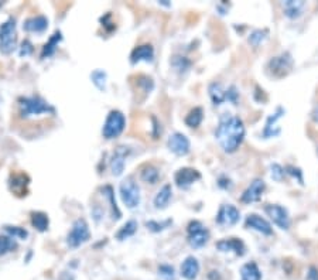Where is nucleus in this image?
<instances>
[{
    "mask_svg": "<svg viewBox=\"0 0 318 280\" xmlns=\"http://www.w3.org/2000/svg\"><path fill=\"white\" fill-rule=\"evenodd\" d=\"M245 137V126L238 116L225 113L216 126L215 139L225 153H235Z\"/></svg>",
    "mask_w": 318,
    "mask_h": 280,
    "instance_id": "obj_1",
    "label": "nucleus"
},
{
    "mask_svg": "<svg viewBox=\"0 0 318 280\" xmlns=\"http://www.w3.org/2000/svg\"><path fill=\"white\" fill-rule=\"evenodd\" d=\"M19 105V113L22 119H29L33 116H40V115H54L56 108L50 105L48 102L40 96V95H33V96H20L17 99Z\"/></svg>",
    "mask_w": 318,
    "mask_h": 280,
    "instance_id": "obj_2",
    "label": "nucleus"
},
{
    "mask_svg": "<svg viewBox=\"0 0 318 280\" xmlns=\"http://www.w3.org/2000/svg\"><path fill=\"white\" fill-rule=\"evenodd\" d=\"M126 127V118L123 113L117 109H114L108 113L106 116V121L103 124L102 127V135L105 139L108 140H112L116 139L123 133Z\"/></svg>",
    "mask_w": 318,
    "mask_h": 280,
    "instance_id": "obj_3",
    "label": "nucleus"
},
{
    "mask_svg": "<svg viewBox=\"0 0 318 280\" xmlns=\"http://www.w3.org/2000/svg\"><path fill=\"white\" fill-rule=\"evenodd\" d=\"M17 47V30L16 19L9 17L0 26V51L3 54H10Z\"/></svg>",
    "mask_w": 318,
    "mask_h": 280,
    "instance_id": "obj_4",
    "label": "nucleus"
},
{
    "mask_svg": "<svg viewBox=\"0 0 318 280\" xmlns=\"http://www.w3.org/2000/svg\"><path fill=\"white\" fill-rule=\"evenodd\" d=\"M89 239H91V231H89L88 222L84 218L75 219L71 226V231L67 235V245L71 249H77L81 245H84L85 242H88Z\"/></svg>",
    "mask_w": 318,
    "mask_h": 280,
    "instance_id": "obj_5",
    "label": "nucleus"
},
{
    "mask_svg": "<svg viewBox=\"0 0 318 280\" xmlns=\"http://www.w3.org/2000/svg\"><path fill=\"white\" fill-rule=\"evenodd\" d=\"M119 192L120 198L129 210H135L140 205V187L132 177H127L123 180L119 186Z\"/></svg>",
    "mask_w": 318,
    "mask_h": 280,
    "instance_id": "obj_6",
    "label": "nucleus"
},
{
    "mask_svg": "<svg viewBox=\"0 0 318 280\" xmlns=\"http://www.w3.org/2000/svg\"><path fill=\"white\" fill-rule=\"evenodd\" d=\"M187 234H188L187 236L188 244L194 249L205 247L209 239V231L200 221H191L187 226Z\"/></svg>",
    "mask_w": 318,
    "mask_h": 280,
    "instance_id": "obj_7",
    "label": "nucleus"
},
{
    "mask_svg": "<svg viewBox=\"0 0 318 280\" xmlns=\"http://www.w3.org/2000/svg\"><path fill=\"white\" fill-rule=\"evenodd\" d=\"M130 153H132V149L129 146L125 145L117 146L114 150L112 157H111V161H109V167H111V171H112V174H114L115 177H117V176H120L123 173L126 158L129 157Z\"/></svg>",
    "mask_w": 318,
    "mask_h": 280,
    "instance_id": "obj_8",
    "label": "nucleus"
},
{
    "mask_svg": "<svg viewBox=\"0 0 318 280\" xmlns=\"http://www.w3.org/2000/svg\"><path fill=\"white\" fill-rule=\"evenodd\" d=\"M239 219H240V213L232 204L221 205L219 211L216 214V224L221 226H232V225L238 224Z\"/></svg>",
    "mask_w": 318,
    "mask_h": 280,
    "instance_id": "obj_9",
    "label": "nucleus"
},
{
    "mask_svg": "<svg viewBox=\"0 0 318 280\" xmlns=\"http://www.w3.org/2000/svg\"><path fill=\"white\" fill-rule=\"evenodd\" d=\"M167 147L170 150L171 153H174L175 156H187L190 153V147H191V143L188 140V137L182 133H173V135L169 137L167 140Z\"/></svg>",
    "mask_w": 318,
    "mask_h": 280,
    "instance_id": "obj_10",
    "label": "nucleus"
},
{
    "mask_svg": "<svg viewBox=\"0 0 318 280\" xmlns=\"http://www.w3.org/2000/svg\"><path fill=\"white\" fill-rule=\"evenodd\" d=\"M264 211L267 213V215L270 217V219L279 228H282V229H289L290 228V217H289L287 210L283 208L282 205L269 204V205L264 207Z\"/></svg>",
    "mask_w": 318,
    "mask_h": 280,
    "instance_id": "obj_11",
    "label": "nucleus"
},
{
    "mask_svg": "<svg viewBox=\"0 0 318 280\" xmlns=\"http://www.w3.org/2000/svg\"><path fill=\"white\" fill-rule=\"evenodd\" d=\"M201 179V173L198 170L191 167H182L180 168L175 176H174V181L177 184L178 188H182V190H187L193 186L195 181Z\"/></svg>",
    "mask_w": 318,
    "mask_h": 280,
    "instance_id": "obj_12",
    "label": "nucleus"
},
{
    "mask_svg": "<svg viewBox=\"0 0 318 280\" xmlns=\"http://www.w3.org/2000/svg\"><path fill=\"white\" fill-rule=\"evenodd\" d=\"M29 186H30V177L26 173H13V174H10L9 188L14 195H17V197L27 195Z\"/></svg>",
    "mask_w": 318,
    "mask_h": 280,
    "instance_id": "obj_13",
    "label": "nucleus"
},
{
    "mask_svg": "<svg viewBox=\"0 0 318 280\" xmlns=\"http://www.w3.org/2000/svg\"><path fill=\"white\" fill-rule=\"evenodd\" d=\"M266 190V184L264 181L260 179L253 180L250 183V186L243 191L242 197H240V201L245 202V204H250V202H256L259 201L263 195V192Z\"/></svg>",
    "mask_w": 318,
    "mask_h": 280,
    "instance_id": "obj_14",
    "label": "nucleus"
},
{
    "mask_svg": "<svg viewBox=\"0 0 318 280\" xmlns=\"http://www.w3.org/2000/svg\"><path fill=\"white\" fill-rule=\"evenodd\" d=\"M153 62L154 61V48L151 44L137 45L130 53V64H139V62Z\"/></svg>",
    "mask_w": 318,
    "mask_h": 280,
    "instance_id": "obj_15",
    "label": "nucleus"
},
{
    "mask_svg": "<svg viewBox=\"0 0 318 280\" xmlns=\"http://www.w3.org/2000/svg\"><path fill=\"white\" fill-rule=\"evenodd\" d=\"M269 65L276 77H283L290 71V68L293 65V60L289 53H284L280 57H274Z\"/></svg>",
    "mask_w": 318,
    "mask_h": 280,
    "instance_id": "obj_16",
    "label": "nucleus"
},
{
    "mask_svg": "<svg viewBox=\"0 0 318 280\" xmlns=\"http://www.w3.org/2000/svg\"><path fill=\"white\" fill-rule=\"evenodd\" d=\"M246 226L250 229H255L258 232H260L263 235H273V228L272 225L269 224L264 218H261L256 214H250L246 218Z\"/></svg>",
    "mask_w": 318,
    "mask_h": 280,
    "instance_id": "obj_17",
    "label": "nucleus"
},
{
    "mask_svg": "<svg viewBox=\"0 0 318 280\" xmlns=\"http://www.w3.org/2000/svg\"><path fill=\"white\" fill-rule=\"evenodd\" d=\"M284 113H286V111H284L282 106H279L277 111L267 118L266 126H264V129H263V136H264L266 139H269V137H276V136L280 133V127L277 126V121L283 116Z\"/></svg>",
    "mask_w": 318,
    "mask_h": 280,
    "instance_id": "obj_18",
    "label": "nucleus"
},
{
    "mask_svg": "<svg viewBox=\"0 0 318 280\" xmlns=\"http://www.w3.org/2000/svg\"><path fill=\"white\" fill-rule=\"evenodd\" d=\"M216 249L221 252H235L238 256L245 255V244L238 238L222 239V241L216 242Z\"/></svg>",
    "mask_w": 318,
    "mask_h": 280,
    "instance_id": "obj_19",
    "label": "nucleus"
},
{
    "mask_svg": "<svg viewBox=\"0 0 318 280\" xmlns=\"http://www.w3.org/2000/svg\"><path fill=\"white\" fill-rule=\"evenodd\" d=\"M48 27V19L43 14L29 17L23 24V29L27 33H43Z\"/></svg>",
    "mask_w": 318,
    "mask_h": 280,
    "instance_id": "obj_20",
    "label": "nucleus"
},
{
    "mask_svg": "<svg viewBox=\"0 0 318 280\" xmlns=\"http://www.w3.org/2000/svg\"><path fill=\"white\" fill-rule=\"evenodd\" d=\"M200 275V263L197 258L188 256L182 262L181 265V276L187 280H195Z\"/></svg>",
    "mask_w": 318,
    "mask_h": 280,
    "instance_id": "obj_21",
    "label": "nucleus"
},
{
    "mask_svg": "<svg viewBox=\"0 0 318 280\" xmlns=\"http://www.w3.org/2000/svg\"><path fill=\"white\" fill-rule=\"evenodd\" d=\"M208 92L214 105H221L222 102L228 101V90H225L224 85L219 82H212L208 88Z\"/></svg>",
    "mask_w": 318,
    "mask_h": 280,
    "instance_id": "obj_22",
    "label": "nucleus"
},
{
    "mask_svg": "<svg viewBox=\"0 0 318 280\" xmlns=\"http://www.w3.org/2000/svg\"><path fill=\"white\" fill-rule=\"evenodd\" d=\"M62 41V33L61 31H56V33L53 34L50 38H48V41H47L46 44L43 45V50H41V54L40 57L44 60V58H48V57L54 56V53H56V50H57L58 44Z\"/></svg>",
    "mask_w": 318,
    "mask_h": 280,
    "instance_id": "obj_23",
    "label": "nucleus"
},
{
    "mask_svg": "<svg viewBox=\"0 0 318 280\" xmlns=\"http://www.w3.org/2000/svg\"><path fill=\"white\" fill-rule=\"evenodd\" d=\"M171 194H173V190H171L170 184L163 186V187L160 188L159 192L156 194L154 200H153L154 207H156L157 210H164V208L169 205V202H170Z\"/></svg>",
    "mask_w": 318,
    "mask_h": 280,
    "instance_id": "obj_24",
    "label": "nucleus"
},
{
    "mask_svg": "<svg viewBox=\"0 0 318 280\" xmlns=\"http://www.w3.org/2000/svg\"><path fill=\"white\" fill-rule=\"evenodd\" d=\"M306 7L304 1H295V0H287L283 3L284 14L290 19H297L301 16V13Z\"/></svg>",
    "mask_w": 318,
    "mask_h": 280,
    "instance_id": "obj_25",
    "label": "nucleus"
},
{
    "mask_svg": "<svg viewBox=\"0 0 318 280\" xmlns=\"http://www.w3.org/2000/svg\"><path fill=\"white\" fill-rule=\"evenodd\" d=\"M30 221H31V225L38 232H46L48 226H50L48 215L46 213H41V211H33L30 214Z\"/></svg>",
    "mask_w": 318,
    "mask_h": 280,
    "instance_id": "obj_26",
    "label": "nucleus"
},
{
    "mask_svg": "<svg viewBox=\"0 0 318 280\" xmlns=\"http://www.w3.org/2000/svg\"><path fill=\"white\" fill-rule=\"evenodd\" d=\"M240 278L242 280H261L260 269L255 262H249L240 268Z\"/></svg>",
    "mask_w": 318,
    "mask_h": 280,
    "instance_id": "obj_27",
    "label": "nucleus"
},
{
    "mask_svg": "<svg viewBox=\"0 0 318 280\" xmlns=\"http://www.w3.org/2000/svg\"><path fill=\"white\" fill-rule=\"evenodd\" d=\"M140 179L147 184H156L160 179L159 168L154 167L153 164H145L140 168Z\"/></svg>",
    "mask_w": 318,
    "mask_h": 280,
    "instance_id": "obj_28",
    "label": "nucleus"
},
{
    "mask_svg": "<svg viewBox=\"0 0 318 280\" xmlns=\"http://www.w3.org/2000/svg\"><path fill=\"white\" fill-rule=\"evenodd\" d=\"M101 191H102L103 197H106V200L109 202V207H111V211H112V218L117 221V219L122 217V213H120V210H119L117 205H116L114 188H112L111 186H103L102 188H101Z\"/></svg>",
    "mask_w": 318,
    "mask_h": 280,
    "instance_id": "obj_29",
    "label": "nucleus"
},
{
    "mask_svg": "<svg viewBox=\"0 0 318 280\" xmlns=\"http://www.w3.org/2000/svg\"><path fill=\"white\" fill-rule=\"evenodd\" d=\"M137 228H139L137 221H135V219L127 221V222L116 232V239H117V241H126V239H129L130 236H133L136 234Z\"/></svg>",
    "mask_w": 318,
    "mask_h": 280,
    "instance_id": "obj_30",
    "label": "nucleus"
},
{
    "mask_svg": "<svg viewBox=\"0 0 318 280\" xmlns=\"http://www.w3.org/2000/svg\"><path fill=\"white\" fill-rule=\"evenodd\" d=\"M202 119H204V111H202V108L197 106V108H194L188 112V115L184 119V122L188 127H198L202 122Z\"/></svg>",
    "mask_w": 318,
    "mask_h": 280,
    "instance_id": "obj_31",
    "label": "nucleus"
},
{
    "mask_svg": "<svg viewBox=\"0 0 318 280\" xmlns=\"http://www.w3.org/2000/svg\"><path fill=\"white\" fill-rule=\"evenodd\" d=\"M92 84L99 91H106V84H108V74L103 69H95L91 74Z\"/></svg>",
    "mask_w": 318,
    "mask_h": 280,
    "instance_id": "obj_32",
    "label": "nucleus"
},
{
    "mask_svg": "<svg viewBox=\"0 0 318 280\" xmlns=\"http://www.w3.org/2000/svg\"><path fill=\"white\" fill-rule=\"evenodd\" d=\"M3 231L6 232V235L12 236L13 239H27L29 232L27 229H24L22 226H14V225H4Z\"/></svg>",
    "mask_w": 318,
    "mask_h": 280,
    "instance_id": "obj_33",
    "label": "nucleus"
},
{
    "mask_svg": "<svg viewBox=\"0 0 318 280\" xmlns=\"http://www.w3.org/2000/svg\"><path fill=\"white\" fill-rule=\"evenodd\" d=\"M17 248V242L9 235H0V256L13 252Z\"/></svg>",
    "mask_w": 318,
    "mask_h": 280,
    "instance_id": "obj_34",
    "label": "nucleus"
},
{
    "mask_svg": "<svg viewBox=\"0 0 318 280\" xmlns=\"http://www.w3.org/2000/svg\"><path fill=\"white\" fill-rule=\"evenodd\" d=\"M171 224H173L171 219L163 221V222L151 219V221H146V228H147L148 231H151V232H161V231H164L166 228H169Z\"/></svg>",
    "mask_w": 318,
    "mask_h": 280,
    "instance_id": "obj_35",
    "label": "nucleus"
},
{
    "mask_svg": "<svg viewBox=\"0 0 318 280\" xmlns=\"http://www.w3.org/2000/svg\"><path fill=\"white\" fill-rule=\"evenodd\" d=\"M137 87L139 88H142V90L145 91L146 93H150L151 91H153V88H154V82H153V79L150 78V77H147V75H139L137 77Z\"/></svg>",
    "mask_w": 318,
    "mask_h": 280,
    "instance_id": "obj_36",
    "label": "nucleus"
},
{
    "mask_svg": "<svg viewBox=\"0 0 318 280\" xmlns=\"http://www.w3.org/2000/svg\"><path fill=\"white\" fill-rule=\"evenodd\" d=\"M267 30H255L253 33L249 35V43L253 47H259V45L267 38Z\"/></svg>",
    "mask_w": 318,
    "mask_h": 280,
    "instance_id": "obj_37",
    "label": "nucleus"
},
{
    "mask_svg": "<svg viewBox=\"0 0 318 280\" xmlns=\"http://www.w3.org/2000/svg\"><path fill=\"white\" fill-rule=\"evenodd\" d=\"M159 273L164 280H175V269L170 265H160Z\"/></svg>",
    "mask_w": 318,
    "mask_h": 280,
    "instance_id": "obj_38",
    "label": "nucleus"
},
{
    "mask_svg": "<svg viewBox=\"0 0 318 280\" xmlns=\"http://www.w3.org/2000/svg\"><path fill=\"white\" fill-rule=\"evenodd\" d=\"M190 65H191V62H190L185 57L175 56L174 58H173V67L175 68L177 71H180V72L185 71V69L190 67Z\"/></svg>",
    "mask_w": 318,
    "mask_h": 280,
    "instance_id": "obj_39",
    "label": "nucleus"
},
{
    "mask_svg": "<svg viewBox=\"0 0 318 280\" xmlns=\"http://www.w3.org/2000/svg\"><path fill=\"white\" fill-rule=\"evenodd\" d=\"M270 170H272V179L276 180V181H282L284 179V174H286V170H284L280 164H272L270 166Z\"/></svg>",
    "mask_w": 318,
    "mask_h": 280,
    "instance_id": "obj_40",
    "label": "nucleus"
},
{
    "mask_svg": "<svg viewBox=\"0 0 318 280\" xmlns=\"http://www.w3.org/2000/svg\"><path fill=\"white\" fill-rule=\"evenodd\" d=\"M31 53H33V44H31L29 40H24L23 43H22V47H20L19 54H20V57H26V56H30Z\"/></svg>",
    "mask_w": 318,
    "mask_h": 280,
    "instance_id": "obj_41",
    "label": "nucleus"
},
{
    "mask_svg": "<svg viewBox=\"0 0 318 280\" xmlns=\"http://www.w3.org/2000/svg\"><path fill=\"white\" fill-rule=\"evenodd\" d=\"M284 170H286V173H287V174H291L293 177H297L298 183H300V184H303V174H301V170H300V168H295L293 167V166H289V167H286Z\"/></svg>",
    "mask_w": 318,
    "mask_h": 280,
    "instance_id": "obj_42",
    "label": "nucleus"
},
{
    "mask_svg": "<svg viewBox=\"0 0 318 280\" xmlns=\"http://www.w3.org/2000/svg\"><path fill=\"white\" fill-rule=\"evenodd\" d=\"M307 279L308 280H318V269L311 266L310 270H308V275H307Z\"/></svg>",
    "mask_w": 318,
    "mask_h": 280,
    "instance_id": "obj_43",
    "label": "nucleus"
},
{
    "mask_svg": "<svg viewBox=\"0 0 318 280\" xmlns=\"http://www.w3.org/2000/svg\"><path fill=\"white\" fill-rule=\"evenodd\" d=\"M311 118H313V121H314L316 124H318V105L316 106V109L313 111V113H311Z\"/></svg>",
    "mask_w": 318,
    "mask_h": 280,
    "instance_id": "obj_44",
    "label": "nucleus"
}]
</instances>
